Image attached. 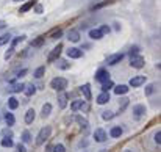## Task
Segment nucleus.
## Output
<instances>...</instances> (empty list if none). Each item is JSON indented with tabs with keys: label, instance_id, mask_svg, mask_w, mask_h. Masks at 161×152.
<instances>
[{
	"label": "nucleus",
	"instance_id": "obj_1",
	"mask_svg": "<svg viewBox=\"0 0 161 152\" xmlns=\"http://www.w3.org/2000/svg\"><path fill=\"white\" fill-rule=\"evenodd\" d=\"M50 88H53L56 91H63L64 88H67V80L63 79V77H55V79L50 82Z\"/></svg>",
	"mask_w": 161,
	"mask_h": 152
},
{
	"label": "nucleus",
	"instance_id": "obj_2",
	"mask_svg": "<svg viewBox=\"0 0 161 152\" xmlns=\"http://www.w3.org/2000/svg\"><path fill=\"white\" fill-rule=\"evenodd\" d=\"M50 133H52V129H50L49 126L42 127L39 130V133H38V138H36V144H42V143H45V141L49 140Z\"/></svg>",
	"mask_w": 161,
	"mask_h": 152
},
{
	"label": "nucleus",
	"instance_id": "obj_3",
	"mask_svg": "<svg viewBox=\"0 0 161 152\" xmlns=\"http://www.w3.org/2000/svg\"><path fill=\"white\" fill-rule=\"evenodd\" d=\"M61 50H63V44H58L56 47H55L52 52L49 53V57H47V61L49 63H53V61H56V60L59 58V55H61Z\"/></svg>",
	"mask_w": 161,
	"mask_h": 152
},
{
	"label": "nucleus",
	"instance_id": "obj_4",
	"mask_svg": "<svg viewBox=\"0 0 161 152\" xmlns=\"http://www.w3.org/2000/svg\"><path fill=\"white\" fill-rule=\"evenodd\" d=\"M130 64H131V67L141 69L142 66H144V58L135 53V55H131V57H130Z\"/></svg>",
	"mask_w": 161,
	"mask_h": 152
},
{
	"label": "nucleus",
	"instance_id": "obj_5",
	"mask_svg": "<svg viewBox=\"0 0 161 152\" xmlns=\"http://www.w3.org/2000/svg\"><path fill=\"white\" fill-rule=\"evenodd\" d=\"M95 80L100 82V83H103V82L109 80V72L107 71V69H99L97 74H95Z\"/></svg>",
	"mask_w": 161,
	"mask_h": 152
},
{
	"label": "nucleus",
	"instance_id": "obj_6",
	"mask_svg": "<svg viewBox=\"0 0 161 152\" xmlns=\"http://www.w3.org/2000/svg\"><path fill=\"white\" fill-rule=\"evenodd\" d=\"M107 132L103 130V129H95V132H94V140L97 141V143H103V141H107Z\"/></svg>",
	"mask_w": 161,
	"mask_h": 152
},
{
	"label": "nucleus",
	"instance_id": "obj_7",
	"mask_svg": "<svg viewBox=\"0 0 161 152\" xmlns=\"http://www.w3.org/2000/svg\"><path fill=\"white\" fill-rule=\"evenodd\" d=\"M67 57L69 58H81L83 57V50H80L77 47H71L67 50Z\"/></svg>",
	"mask_w": 161,
	"mask_h": 152
},
{
	"label": "nucleus",
	"instance_id": "obj_8",
	"mask_svg": "<svg viewBox=\"0 0 161 152\" xmlns=\"http://www.w3.org/2000/svg\"><path fill=\"white\" fill-rule=\"evenodd\" d=\"M142 83H145V77L144 75L133 77V79L130 80V86H133V88H138V86H141Z\"/></svg>",
	"mask_w": 161,
	"mask_h": 152
},
{
	"label": "nucleus",
	"instance_id": "obj_9",
	"mask_svg": "<svg viewBox=\"0 0 161 152\" xmlns=\"http://www.w3.org/2000/svg\"><path fill=\"white\" fill-rule=\"evenodd\" d=\"M122 58H124V53H114V55H111V57H108L107 63L113 66V64H117L119 61H122Z\"/></svg>",
	"mask_w": 161,
	"mask_h": 152
},
{
	"label": "nucleus",
	"instance_id": "obj_10",
	"mask_svg": "<svg viewBox=\"0 0 161 152\" xmlns=\"http://www.w3.org/2000/svg\"><path fill=\"white\" fill-rule=\"evenodd\" d=\"M80 89H81V93H83L85 99H86V100H91V97H93V94H91V86H89L88 83H85Z\"/></svg>",
	"mask_w": 161,
	"mask_h": 152
},
{
	"label": "nucleus",
	"instance_id": "obj_11",
	"mask_svg": "<svg viewBox=\"0 0 161 152\" xmlns=\"http://www.w3.org/2000/svg\"><path fill=\"white\" fill-rule=\"evenodd\" d=\"M67 39L72 41V43H78V41H80V33H78L77 30H71L67 33Z\"/></svg>",
	"mask_w": 161,
	"mask_h": 152
},
{
	"label": "nucleus",
	"instance_id": "obj_12",
	"mask_svg": "<svg viewBox=\"0 0 161 152\" xmlns=\"http://www.w3.org/2000/svg\"><path fill=\"white\" fill-rule=\"evenodd\" d=\"M114 88V93H116L117 96H121V94H125V93H128V86L127 85H117V86H113Z\"/></svg>",
	"mask_w": 161,
	"mask_h": 152
},
{
	"label": "nucleus",
	"instance_id": "obj_13",
	"mask_svg": "<svg viewBox=\"0 0 161 152\" xmlns=\"http://www.w3.org/2000/svg\"><path fill=\"white\" fill-rule=\"evenodd\" d=\"M67 99H69V96H67L66 93H63V94H59V96H58L59 108H66V105H67Z\"/></svg>",
	"mask_w": 161,
	"mask_h": 152
},
{
	"label": "nucleus",
	"instance_id": "obj_14",
	"mask_svg": "<svg viewBox=\"0 0 161 152\" xmlns=\"http://www.w3.org/2000/svg\"><path fill=\"white\" fill-rule=\"evenodd\" d=\"M108 100H109V94L103 91L102 94H99V97H97V104H99V105H105V104L108 102Z\"/></svg>",
	"mask_w": 161,
	"mask_h": 152
},
{
	"label": "nucleus",
	"instance_id": "obj_15",
	"mask_svg": "<svg viewBox=\"0 0 161 152\" xmlns=\"http://www.w3.org/2000/svg\"><path fill=\"white\" fill-rule=\"evenodd\" d=\"M33 121H35V110L30 108V110H27V113H25V122L31 124Z\"/></svg>",
	"mask_w": 161,
	"mask_h": 152
},
{
	"label": "nucleus",
	"instance_id": "obj_16",
	"mask_svg": "<svg viewBox=\"0 0 161 152\" xmlns=\"http://www.w3.org/2000/svg\"><path fill=\"white\" fill-rule=\"evenodd\" d=\"M89 36L93 39H102L103 38V33L99 28H94V30H89Z\"/></svg>",
	"mask_w": 161,
	"mask_h": 152
},
{
	"label": "nucleus",
	"instance_id": "obj_17",
	"mask_svg": "<svg viewBox=\"0 0 161 152\" xmlns=\"http://www.w3.org/2000/svg\"><path fill=\"white\" fill-rule=\"evenodd\" d=\"M24 93H25L27 97H30V96H33V94L36 93V86H35V85H27V86H24Z\"/></svg>",
	"mask_w": 161,
	"mask_h": 152
},
{
	"label": "nucleus",
	"instance_id": "obj_18",
	"mask_svg": "<svg viewBox=\"0 0 161 152\" xmlns=\"http://www.w3.org/2000/svg\"><path fill=\"white\" fill-rule=\"evenodd\" d=\"M133 113L139 118V116H142V114L145 113V107L144 105H135V107H133Z\"/></svg>",
	"mask_w": 161,
	"mask_h": 152
},
{
	"label": "nucleus",
	"instance_id": "obj_19",
	"mask_svg": "<svg viewBox=\"0 0 161 152\" xmlns=\"http://www.w3.org/2000/svg\"><path fill=\"white\" fill-rule=\"evenodd\" d=\"M73 119H75V121L80 124L81 127L83 129H88V126H89V122H88V119H85V118H81V116H78V114H75V116H73Z\"/></svg>",
	"mask_w": 161,
	"mask_h": 152
},
{
	"label": "nucleus",
	"instance_id": "obj_20",
	"mask_svg": "<svg viewBox=\"0 0 161 152\" xmlns=\"http://www.w3.org/2000/svg\"><path fill=\"white\" fill-rule=\"evenodd\" d=\"M109 135H111L113 138H119L122 135V129L119 127V126H116V127H113L111 130H109Z\"/></svg>",
	"mask_w": 161,
	"mask_h": 152
},
{
	"label": "nucleus",
	"instance_id": "obj_21",
	"mask_svg": "<svg viewBox=\"0 0 161 152\" xmlns=\"http://www.w3.org/2000/svg\"><path fill=\"white\" fill-rule=\"evenodd\" d=\"M2 146L3 147H13L14 146V141H13V136H5L2 140Z\"/></svg>",
	"mask_w": 161,
	"mask_h": 152
},
{
	"label": "nucleus",
	"instance_id": "obj_22",
	"mask_svg": "<svg viewBox=\"0 0 161 152\" xmlns=\"http://www.w3.org/2000/svg\"><path fill=\"white\" fill-rule=\"evenodd\" d=\"M8 107H10V110H16L17 107H19V100H17L16 97H10L8 99Z\"/></svg>",
	"mask_w": 161,
	"mask_h": 152
},
{
	"label": "nucleus",
	"instance_id": "obj_23",
	"mask_svg": "<svg viewBox=\"0 0 161 152\" xmlns=\"http://www.w3.org/2000/svg\"><path fill=\"white\" fill-rule=\"evenodd\" d=\"M24 83H14L10 88V93H20V91H24Z\"/></svg>",
	"mask_w": 161,
	"mask_h": 152
},
{
	"label": "nucleus",
	"instance_id": "obj_24",
	"mask_svg": "<svg viewBox=\"0 0 161 152\" xmlns=\"http://www.w3.org/2000/svg\"><path fill=\"white\" fill-rule=\"evenodd\" d=\"M61 35H63V31L59 30V28H53L52 31L49 33V38H52V39H56V38H61Z\"/></svg>",
	"mask_w": 161,
	"mask_h": 152
},
{
	"label": "nucleus",
	"instance_id": "obj_25",
	"mask_svg": "<svg viewBox=\"0 0 161 152\" xmlns=\"http://www.w3.org/2000/svg\"><path fill=\"white\" fill-rule=\"evenodd\" d=\"M33 5H35V0H28V2H27L24 6H20L19 13H27V11L30 10V8H33Z\"/></svg>",
	"mask_w": 161,
	"mask_h": 152
},
{
	"label": "nucleus",
	"instance_id": "obj_26",
	"mask_svg": "<svg viewBox=\"0 0 161 152\" xmlns=\"http://www.w3.org/2000/svg\"><path fill=\"white\" fill-rule=\"evenodd\" d=\"M83 108V100H75V102L71 104V110L72 112H77V110Z\"/></svg>",
	"mask_w": 161,
	"mask_h": 152
},
{
	"label": "nucleus",
	"instance_id": "obj_27",
	"mask_svg": "<svg viewBox=\"0 0 161 152\" xmlns=\"http://www.w3.org/2000/svg\"><path fill=\"white\" fill-rule=\"evenodd\" d=\"M50 112H52V105H50V104H45L44 107H42V113H41V116H42V118H47L49 114H50Z\"/></svg>",
	"mask_w": 161,
	"mask_h": 152
},
{
	"label": "nucleus",
	"instance_id": "obj_28",
	"mask_svg": "<svg viewBox=\"0 0 161 152\" xmlns=\"http://www.w3.org/2000/svg\"><path fill=\"white\" fill-rule=\"evenodd\" d=\"M56 66L59 67V69H69V67H71V64H69L67 61H66V60H56Z\"/></svg>",
	"mask_w": 161,
	"mask_h": 152
},
{
	"label": "nucleus",
	"instance_id": "obj_29",
	"mask_svg": "<svg viewBox=\"0 0 161 152\" xmlns=\"http://www.w3.org/2000/svg\"><path fill=\"white\" fill-rule=\"evenodd\" d=\"M114 86V83L111 80H107V82H103L102 83V91H105V93H108V89H111Z\"/></svg>",
	"mask_w": 161,
	"mask_h": 152
},
{
	"label": "nucleus",
	"instance_id": "obj_30",
	"mask_svg": "<svg viewBox=\"0 0 161 152\" xmlns=\"http://www.w3.org/2000/svg\"><path fill=\"white\" fill-rule=\"evenodd\" d=\"M10 41H11V35L10 33H5V35L0 36V45H5L6 43H10Z\"/></svg>",
	"mask_w": 161,
	"mask_h": 152
},
{
	"label": "nucleus",
	"instance_id": "obj_31",
	"mask_svg": "<svg viewBox=\"0 0 161 152\" xmlns=\"http://www.w3.org/2000/svg\"><path fill=\"white\" fill-rule=\"evenodd\" d=\"M5 121H6L8 126H14L16 119H14V116H13V113H6L5 114Z\"/></svg>",
	"mask_w": 161,
	"mask_h": 152
},
{
	"label": "nucleus",
	"instance_id": "obj_32",
	"mask_svg": "<svg viewBox=\"0 0 161 152\" xmlns=\"http://www.w3.org/2000/svg\"><path fill=\"white\" fill-rule=\"evenodd\" d=\"M42 43H44V36H39L35 41H31V47H39V45H42Z\"/></svg>",
	"mask_w": 161,
	"mask_h": 152
},
{
	"label": "nucleus",
	"instance_id": "obj_33",
	"mask_svg": "<svg viewBox=\"0 0 161 152\" xmlns=\"http://www.w3.org/2000/svg\"><path fill=\"white\" fill-rule=\"evenodd\" d=\"M44 72H45V67L41 66V67H38V69L35 71V77H36V79H41V77L44 75Z\"/></svg>",
	"mask_w": 161,
	"mask_h": 152
},
{
	"label": "nucleus",
	"instance_id": "obj_34",
	"mask_svg": "<svg viewBox=\"0 0 161 152\" xmlns=\"http://www.w3.org/2000/svg\"><path fill=\"white\" fill-rule=\"evenodd\" d=\"M121 100H122V102L119 104V110H121V112H124V110H125V107L128 105V99L124 97V99H121Z\"/></svg>",
	"mask_w": 161,
	"mask_h": 152
},
{
	"label": "nucleus",
	"instance_id": "obj_35",
	"mask_svg": "<svg viewBox=\"0 0 161 152\" xmlns=\"http://www.w3.org/2000/svg\"><path fill=\"white\" fill-rule=\"evenodd\" d=\"M153 91H155V85H147L145 86V96L153 94Z\"/></svg>",
	"mask_w": 161,
	"mask_h": 152
},
{
	"label": "nucleus",
	"instance_id": "obj_36",
	"mask_svg": "<svg viewBox=\"0 0 161 152\" xmlns=\"http://www.w3.org/2000/svg\"><path fill=\"white\" fill-rule=\"evenodd\" d=\"M102 118L107 119V121H108V119H113V118H114V113H113V112H103V113H102Z\"/></svg>",
	"mask_w": 161,
	"mask_h": 152
},
{
	"label": "nucleus",
	"instance_id": "obj_37",
	"mask_svg": "<svg viewBox=\"0 0 161 152\" xmlns=\"http://www.w3.org/2000/svg\"><path fill=\"white\" fill-rule=\"evenodd\" d=\"M52 149H53L52 152H66V149H64L63 144H56V146H53Z\"/></svg>",
	"mask_w": 161,
	"mask_h": 152
},
{
	"label": "nucleus",
	"instance_id": "obj_38",
	"mask_svg": "<svg viewBox=\"0 0 161 152\" xmlns=\"http://www.w3.org/2000/svg\"><path fill=\"white\" fill-rule=\"evenodd\" d=\"M31 140V136H30V132H24V133H22V141H24V143H28Z\"/></svg>",
	"mask_w": 161,
	"mask_h": 152
},
{
	"label": "nucleus",
	"instance_id": "obj_39",
	"mask_svg": "<svg viewBox=\"0 0 161 152\" xmlns=\"http://www.w3.org/2000/svg\"><path fill=\"white\" fill-rule=\"evenodd\" d=\"M24 39H25V36H17V38H14V39H13V47H14V45H17L19 43H22Z\"/></svg>",
	"mask_w": 161,
	"mask_h": 152
},
{
	"label": "nucleus",
	"instance_id": "obj_40",
	"mask_svg": "<svg viewBox=\"0 0 161 152\" xmlns=\"http://www.w3.org/2000/svg\"><path fill=\"white\" fill-rule=\"evenodd\" d=\"M13 53H14V47L8 49V50H6V53H5V60H10V58L13 57Z\"/></svg>",
	"mask_w": 161,
	"mask_h": 152
},
{
	"label": "nucleus",
	"instance_id": "obj_41",
	"mask_svg": "<svg viewBox=\"0 0 161 152\" xmlns=\"http://www.w3.org/2000/svg\"><path fill=\"white\" fill-rule=\"evenodd\" d=\"M155 143H156V144H158V146L161 144V132H160V130L155 133Z\"/></svg>",
	"mask_w": 161,
	"mask_h": 152
},
{
	"label": "nucleus",
	"instance_id": "obj_42",
	"mask_svg": "<svg viewBox=\"0 0 161 152\" xmlns=\"http://www.w3.org/2000/svg\"><path fill=\"white\" fill-rule=\"evenodd\" d=\"M99 30H100V31H102V33L105 35V33H109V30H111V28H109L108 25H102V27H100Z\"/></svg>",
	"mask_w": 161,
	"mask_h": 152
},
{
	"label": "nucleus",
	"instance_id": "obj_43",
	"mask_svg": "<svg viewBox=\"0 0 161 152\" xmlns=\"http://www.w3.org/2000/svg\"><path fill=\"white\" fill-rule=\"evenodd\" d=\"M16 149H17V152H27L25 146H24V144H20V143H19V144H17V146H16Z\"/></svg>",
	"mask_w": 161,
	"mask_h": 152
},
{
	"label": "nucleus",
	"instance_id": "obj_44",
	"mask_svg": "<svg viewBox=\"0 0 161 152\" xmlns=\"http://www.w3.org/2000/svg\"><path fill=\"white\" fill-rule=\"evenodd\" d=\"M130 52H131V55H135V53L139 52V47H138V45H133V47L130 49Z\"/></svg>",
	"mask_w": 161,
	"mask_h": 152
},
{
	"label": "nucleus",
	"instance_id": "obj_45",
	"mask_svg": "<svg viewBox=\"0 0 161 152\" xmlns=\"http://www.w3.org/2000/svg\"><path fill=\"white\" fill-rule=\"evenodd\" d=\"M27 72H28V71H27V69H22L20 72H17V79H20V77H24Z\"/></svg>",
	"mask_w": 161,
	"mask_h": 152
},
{
	"label": "nucleus",
	"instance_id": "obj_46",
	"mask_svg": "<svg viewBox=\"0 0 161 152\" xmlns=\"http://www.w3.org/2000/svg\"><path fill=\"white\" fill-rule=\"evenodd\" d=\"M3 135H5V136H13V133H11L10 130H6V129H5V130H3Z\"/></svg>",
	"mask_w": 161,
	"mask_h": 152
},
{
	"label": "nucleus",
	"instance_id": "obj_47",
	"mask_svg": "<svg viewBox=\"0 0 161 152\" xmlns=\"http://www.w3.org/2000/svg\"><path fill=\"white\" fill-rule=\"evenodd\" d=\"M36 13H42V6L41 5H36Z\"/></svg>",
	"mask_w": 161,
	"mask_h": 152
},
{
	"label": "nucleus",
	"instance_id": "obj_48",
	"mask_svg": "<svg viewBox=\"0 0 161 152\" xmlns=\"http://www.w3.org/2000/svg\"><path fill=\"white\" fill-rule=\"evenodd\" d=\"M5 27V22H0V28H3Z\"/></svg>",
	"mask_w": 161,
	"mask_h": 152
},
{
	"label": "nucleus",
	"instance_id": "obj_49",
	"mask_svg": "<svg viewBox=\"0 0 161 152\" xmlns=\"http://www.w3.org/2000/svg\"><path fill=\"white\" fill-rule=\"evenodd\" d=\"M47 152H52V146H47Z\"/></svg>",
	"mask_w": 161,
	"mask_h": 152
},
{
	"label": "nucleus",
	"instance_id": "obj_50",
	"mask_svg": "<svg viewBox=\"0 0 161 152\" xmlns=\"http://www.w3.org/2000/svg\"><path fill=\"white\" fill-rule=\"evenodd\" d=\"M125 152H133V151H125Z\"/></svg>",
	"mask_w": 161,
	"mask_h": 152
},
{
	"label": "nucleus",
	"instance_id": "obj_51",
	"mask_svg": "<svg viewBox=\"0 0 161 152\" xmlns=\"http://www.w3.org/2000/svg\"><path fill=\"white\" fill-rule=\"evenodd\" d=\"M14 2H19V0H14Z\"/></svg>",
	"mask_w": 161,
	"mask_h": 152
}]
</instances>
